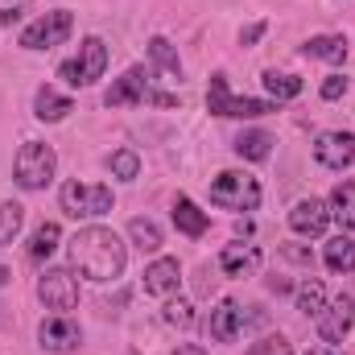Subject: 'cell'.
Masks as SVG:
<instances>
[{"instance_id": "cell-1", "label": "cell", "mask_w": 355, "mask_h": 355, "mask_svg": "<svg viewBox=\"0 0 355 355\" xmlns=\"http://www.w3.org/2000/svg\"><path fill=\"white\" fill-rule=\"evenodd\" d=\"M71 265L79 268L87 281H116L124 265H128V252H124V240L112 232V227H83L75 240H71Z\"/></svg>"}, {"instance_id": "cell-2", "label": "cell", "mask_w": 355, "mask_h": 355, "mask_svg": "<svg viewBox=\"0 0 355 355\" xmlns=\"http://www.w3.org/2000/svg\"><path fill=\"white\" fill-rule=\"evenodd\" d=\"M103 103H107V107H128V103H157V107H174L178 95L153 87V75H149L145 67H128V71L107 87Z\"/></svg>"}, {"instance_id": "cell-3", "label": "cell", "mask_w": 355, "mask_h": 355, "mask_svg": "<svg viewBox=\"0 0 355 355\" xmlns=\"http://www.w3.org/2000/svg\"><path fill=\"white\" fill-rule=\"evenodd\" d=\"M281 103L272 99H248V95H232L227 87V75H211V87H207V112L211 116H227V120H257V116H268L277 112Z\"/></svg>"}, {"instance_id": "cell-4", "label": "cell", "mask_w": 355, "mask_h": 355, "mask_svg": "<svg viewBox=\"0 0 355 355\" xmlns=\"http://www.w3.org/2000/svg\"><path fill=\"white\" fill-rule=\"evenodd\" d=\"M211 202L223 211H257L261 207V182L244 170H227L211 182Z\"/></svg>"}, {"instance_id": "cell-5", "label": "cell", "mask_w": 355, "mask_h": 355, "mask_svg": "<svg viewBox=\"0 0 355 355\" xmlns=\"http://www.w3.org/2000/svg\"><path fill=\"white\" fill-rule=\"evenodd\" d=\"M54 170H58V157H54V149L42 145V141H25L21 153H17V162H12V174H17V186H21V190H42V186H50Z\"/></svg>"}, {"instance_id": "cell-6", "label": "cell", "mask_w": 355, "mask_h": 355, "mask_svg": "<svg viewBox=\"0 0 355 355\" xmlns=\"http://www.w3.org/2000/svg\"><path fill=\"white\" fill-rule=\"evenodd\" d=\"M103 71H107V46H103L99 37H87V42L79 46V58H67V62L58 67V75H62L71 87H91V83H99Z\"/></svg>"}, {"instance_id": "cell-7", "label": "cell", "mask_w": 355, "mask_h": 355, "mask_svg": "<svg viewBox=\"0 0 355 355\" xmlns=\"http://www.w3.org/2000/svg\"><path fill=\"white\" fill-rule=\"evenodd\" d=\"M58 202L71 219H95L112 211V190L107 186H87V182H67L58 190Z\"/></svg>"}, {"instance_id": "cell-8", "label": "cell", "mask_w": 355, "mask_h": 355, "mask_svg": "<svg viewBox=\"0 0 355 355\" xmlns=\"http://www.w3.org/2000/svg\"><path fill=\"white\" fill-rule=\"evenodd\" d=\"M71 29H75V17L67 8H54V12H46L21 29V46L25 50H50V46H62L71 37Z\"/></svg>"}, {"instance_id": "cell-9", "label": "cell", "mask_w": 355, "mask_h": 355, "mask_svg": "<svg viewBox=\"0 0 355 355\" xmlns=\"http://www.w3.org/2000/svg\"><path fill=\"white\" fill-rule=\"evenodd\" d=\"M37 297L46 302V310H75L79 306V281L71 277V268H46L42 281H37Z\"/></svg>"}, {"instance_id": "cell-10", "label": "cell", "mask_w": 355, "mask_h": 355, "mask_svg": "<svg viewBox=\"0 0 355 355\" xmlns=\"http://www.w3.org/2000/svg\"><path fill=\"white\" fill-rule=\"evenodd\" d=\"M355 327V297L352 293H339V297H331L327 306H322V314H318V335H322V343H343L347 335H352Z\"/></svg>"}, {"instance_id": "cell-11", "label": "cell", "mask_w": 355, "mask_h": 355, "mask_svg": "<svg viewBox=\"0 0 355 355\" xmlns=\"http://www.w3.org/2000/svg\"><path fill=\"white\" fill-rule=\"evenodd\" d=\"M37 339H42V347L54 355H67L79 347V339H83V331H79V322L75 318H67V314H54V318H46L42 327H37Z\"/></svg>"}, {"instance_id": "cell-12", "label": "cell", "mask_w": 355, "mask_h": 355, "mask_svg": "<svg viewBox=\"0 0 355 355\" xmlns=\"http://www.w3.org/2000/svg\"><path fill=\"white\" fill-rule=\"evenodd\" d=\"M314 157L327 170H347V166H355V137L352 132H322L314 141Z\"/></svg>"}, {"instance_id": "cell-13", "label": "cell", "mask_w": 355, "mask_h": 355, "mask_svg": "<svg viewBox=\"0 0 355 355\" xmlns=\"http://www.w3.org/2000/svg\"><path fill=\"white\" fill-rule=\"evenodd\" d=\"M244 322H248L244 306L227 297V302H219V306L211 310V322H207V327H211V339H215V343H236V339L244 335Z\"/></svg>"}, {"instance_id": "cell-14", "label": "cell", "mask_w": 355, "mask_h": 355, "mask_svg": "<svg viewBox=\"0 0 355 355\" xmlns=\"http://www.w3.org/2000/svg\"><path fill=\"white\" fill-rule=\"evenodd\" d=\"M327 223H331V207H327L322 198H302V202L289 211V227H293L297 236H322Z\"/></svg>"}, {"instance_id": "cell-15", "label": "cell", "mask_w": 355, "mask_h": 355, "mask_svg": "<svg viewBox=\"0 0 355 355\" xmlns=\"http://www.w3.org/2000/svg\"><path fill=\"white\" fill-rule=\"evenodd\" d=\"M178 281H182V268H178L174 257H157L153 265L145 268V293H153V297L178 293Z\"/></svg>"}, {"instance_id": "cell-16", "label": "cell", "mask_w": 355, "mask_h": 355, "mask_svg": "<svg viewBox=\"0 0 355 355\" xmlns=\"http://www.w3.org/2000/svg\"><path fill=\"white\" fill-rule=\"evenodd\" d=\"M174 227L182 232V236H190V240H198L207 227H211V215L207 211H198L186 194H178L174 198Z\"/></svg>"}, {"instance_id": "cell-17", "label": "cell", "mask_w": 355, "mask_h": 355, "mask_svg": "<svg viewBox=\"0 0 355 355\" xmlns=\"http://www.w3.org/2000/svg\"><path fill=\"white\" fill-rule=\"evenodd\" d=\"M71 112H75V103H71L62 91L42 87L37 95H33V116H37V120H46V124H58V120H67Z\"/></svg>"}, {"instance_id": "cell-18", "label": "cell", "mask_w": 355, "mask_h": 355, "mask_svg": "<svg viewBox=\"0 0 355 355\" xmlns=\"http://www.w3.org/2000/svg\"><path fill=\"white\" fill-rule=\"evenodd\" d=\"M257 265H261V248L257 244H227L219 252V268L227 277H244V272H252Z\"/></svg>"}, {"instance_id": "cell-19", "label": "cell", "mask_w": 355, "mask_h": 355, "mask_svg": "<svg viewBox=\"0 0 355 355\" xmlns=\"http://www.w3.org/2000/svg\"><path fill=\"white\" fill-rule=\"evenodd\" d=\"M302 54L306 58H322V62H343L347 58V37L343 33H318V37H310L306 46H302Z\"/></svg>"}, {"instance_id": "cell-20", "label": "cell", "mask_w": 355, "mask_h": 355, "mask_svg": "<svg viewBox=\"0 0 355 355\" xmlns=\"http://www.w3.org/2000/svg\"><path fill=\"white\" fill-rule=\"evenodd\" d=\"M322 261H327L331 272H355V240L352 236H335V240H327Z\"/></svg>"}, {"instance_id": "cell-21", "label": "cell", "mask_w": 355, "mask_h": 355, "mask_svg": "<svg viewBox=\"0 0 355 355\" xmlns=\"http://www.w3.org/2000/svg\"><path fill=\"white\" fill-rule=\"evenodd\" d=\"M331 219L343 223V232H355V182H339L331 194Z\"/></svg>"}, {"instance_id": "cell-22", "label": "cell", "mask_w": 355, "mask_h": 355, "mask_svg": "<svg viewBox=\"0 0 355 355\" xmlns=\"http://www.w3.org/2000/svg\"><path fill=\"white\" fill-rule=\"evenodd\" d=\"M232 149H236L244 162H265L268 153H272V137H268V132H261V128H252V132H240Z\"/></svg>"}, {"instance_id": "cell-23", "label": "cell", "mask_w": 355, "mask_h": 355, "mask_svg": "<svg viewBox=\"0 0 355 355\" xmlns=\"http://www.w3.org/2000/svg\"><path fill=\"white\" fill-rule=\"evenodd\" d=\"M265 91L272 103H285V99L302 95V79L297 75H281V71H265Z\"/></svg>"}, {"instance_id": "cell-24", "label": "cell", "mask_w": 355, "mask_h": 355, "mask_svg": "<svg viewBox=\"0 0 355 355\" xmlns=\"http://www.w3.org/2000/svg\"><path fill=\"white\" fill-rule=\"evenodd\" d=\"M58 240H62V227L58 223H37V232L29 236V257L33 261H46L58 248Z\"/></svg>"}, {"instance_id": "cell-25", "label": "cell", "mask_w": 355, "mask_h": 355, "mask_svg": "<svg viewBox=\"0 0 355 355\" xmlns=\"http://www.w3.org/2000/svg\"><path fill=\"white\" fill-rule=\"evenodd\" d=\"M128 236H132V244H137L141 252H157V248H162V227H157L153 219H141V215H137V219L128 223Z\"/></svg>"}, {"instance_id": "cell-26", "label": "cell", "mask_w": 355, "mask_h": 355, "mask_svg": "<svg viewBox=\"0 0 355 355\" xmlns=\"http://www.w3.org/2000/svg\"><path fill=\"white\" fill-rule=\"evenodd\" d=\"M322 306H327V289H322V281H318V277L302 281V285H297V310L318 318V314H322Z\"/></svg>"}, {"instance_id": "cell-27", "label": "cell", "mask_w": 355, "mask_h": 355, "mask_svg": "<svg viewBox=\"0 0 355 355\" xmlns=\"http://www.w3.org/2000/svg\"><path fill=\"white\" fill-rule=\"evenodd\" d=\"M21 223H25V207L21 202H0V248L17 240Z\"/></svg>"}, {"instance_id": "cell-28", "label": "cell", "mask_w": 355, "mask_h": 355, "mask_svg": "<svg viewBox=\"0 0 355 355\" xmlns=\"http://www.w3.org/2000/svg\"><path fill=\"white\" fill-rule=\"evenodd\" d=\"M149 58L166 71V75H174V79H182V62H178V50L166 42V37H153L149 42Z\"/></svg>"}, {"instance_id": "cell-29", "label": "cell", "mask_w": 355, "mask_h": 355, "mask_svg": "<svg viewBox=\"0 0 355 355\" xmlns=\"http://www.w3.org/2000/svg\"><path fill=\"white\" fill-rule=\"evenodd\" d=\"M107 166H112V174L124 178V182H132V178L141 174V157H137L132 149H120V153H112V157H107Z\"/></svg>"}, {"instance_id": "cell-30", "label": "cell", "mask_w": 355, "mask_h": 355, "mask_svg": "<svg viewBox=\"0 0 355 355\" xmlns=\"http://www.w3.org/2000/svg\"><path fill=\"white\" fill-rule=\"evenodd\" d=\"M166 322H170V327H182V331H186V327H194V306H190V302H182V297L170 302V306H166Z\"/></svg>"}, {"instance_id": "cell-31", "label": "cell", "mask_w": 355, "mask_h": 355, "mask_svg": "<svg viewBox=\"0 0 355 355\" xmlns=\"http://www.w3.org/2000/svg\"><path fill=\"white\" fill-rule=\"evenodd\" d=\"M244 355H293V347H289L281 335H268V339H261V343H252Z\"/></svg>"}, {"instance_id": "cell-32", "label": "cell", "mask_w": 355, "mask_h": 355, "mask_svg": "<svg viewBox=\"0 0 355 355\" xmlns=\"http://www.w3.org/2000/svg\"><path fill=\"white\" fill-rule=\"evenodd\" d=\"M343 91H347V79H343V75H331V79L322 83V99H343Z\"/></svg>"}, {"instance_id": "cell-33", "label": "cell", "mask_w": 355, "mask_h": 355, "mask_svg": "<svg viewBox=\"0 0 355 355\" xmlns=\"http://www.w3.org/2000/svg\"><path fill=\"white\" fill-rule=\"evenodd\" d=\"M261 37H265V21H257V25H248V29L240 33V42H244V46H252V42H261Z\"/></svg>"}, {"instance_id": "cell-34", "label": "cell", "mask_w": 355, "mask_h": 355, "mask_svg": "<svg viewBox=\"0 0 355 355\" xmlns=\"http://www.w3.org/2000/svg\"><path fill=\"white\" fill-rule=\"evenodd\" d=\"M285 257H289V261H302V265H314V257H310L306 248H285Z\"/></svg>"}, {"instance_id": "cell-35", "label": "cell", "mask_w": 355, "mask_h": 355, "mask_svg": "<svg viewBox=\"0 0 355 355\" xmlns=\"http://www.w3.org/2000/svg\"><path fill=\"white\" fill-rule=\"evenodd\" d=\"M17 21H21V12H17V8H8V12H0V25H8V29H12Z\"/></svg>"}, {"instance_id": "cell-36", "label": "cell", "mask_w": 355, "mask_h": 355, "mask_svg": "<svg viewBox=\"0 0 355 355\" xmlns=\"http://www.w3.org/2000/svg\"><path fill=\"white\" fill-rule=\"evenodd\" d=\"M306 355H339V347H331V343H322V347H310Z\"/></svg>"}, {"instance_id": "cell-37", "label": "cell", "mask_w": 355, "mask_h": 355, "mask_svg": "<svg viewBox=\"0 0 355 355\" xmlns=\"http://www.w3.org/2000/svg\"><path fill=\"white\" fill-rule=\"evenodd\" d=\"M174 355H207V352H202V347H194V343H186V347H178Z\"/></svg>"}, {"instance_id": "cell-38", "label": "cell", "mask_w": 355, "mask_h": 355, "mask_svg": "<svg viewBox=\"0 0 355 355\" xmlns=\"http://www.w3.org/2000/svg\"><path fill=\"white\" fill-rule=\"evenodd\" d=\"M8 277H12V272H8V268L0 265V285H8Z\"/></svg>"}]
</instances>
